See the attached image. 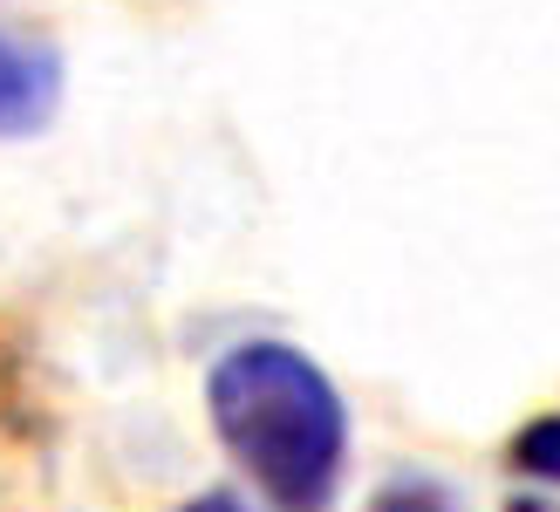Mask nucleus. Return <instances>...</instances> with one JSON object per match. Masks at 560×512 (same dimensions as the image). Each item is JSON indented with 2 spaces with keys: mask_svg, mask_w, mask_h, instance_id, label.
<instances>
[{
  "mask_svg": "<svg viewBox=\"0 0 560 512\" xmlns=\"http://www.w3.org/2000/svg\"><path fill=\"white\" fill-rule=\"evenodd\" d=\"M178 512H254V505H246L240 492H199V499H185Z\"/></svg>",
  "mask_w": 560,
  "mask_h": 512,
  "instance_id": "obj_4",
  "label": "nucleus"
},
{
  "mask_svg": "<svg viewBox=\"0 0 560 512\" xmlns=\"http://www.w3.org/2000/svg\"><path fill=\"white\" fill-rule=\"evenodd\" d=\"M513 472L526 478H540V486H560V410L534 417V423H520V438H513Z\"/></svg>",
  "mask_w": 560,
  "mask_h": 512,
  "instance_id": "obj_3",
  "label": "nucleus"
},
{
  "mask_svg": "<svg viewBox=\"0 0 560 512\" xmlns=\"http://www.w3.org/2000/svg\"><path fill=\"white\" fill-rule=\"evenodd\" d=\"M206 410L233 465L273 512H328L349 465V404L335 376L294 341H233L206 369Z\"/></svg>",
  "mask_w": 560,
  "mask_h": 512,
  "instance_id": "obj_1",
  "label": "nucleus"
},
{
  "mask_svg": "<svg viewBox=\"0 0 560 512\" xmlns=\"http://www.w3.org/2000/svg\"><path fill=\"white\" fill-rule=\"evenodd\" d=\"M55 109H62V55L42 35L0 27V144L48 130Z\"/></svg>",
  "mask_w": 560,
  "mask_h": 512,
  "instance_id": "obj_2",
  "label": "nucleus"
},
{
  "mask_svg": "<svg viewBox=\"0 0 560 512\" xmlns=\"http://www.w3.org/2000/svg\"><path fill=\"white\" fill-rule=\"evenodd\" d=\"M506 512H553V505H547V499H513Z\"/></svg>",
  "mask_w": 560,
  "mask_h": 512,
  "instance_id": "obj_5",
  "label": "nucleus"
}]
</instances>
